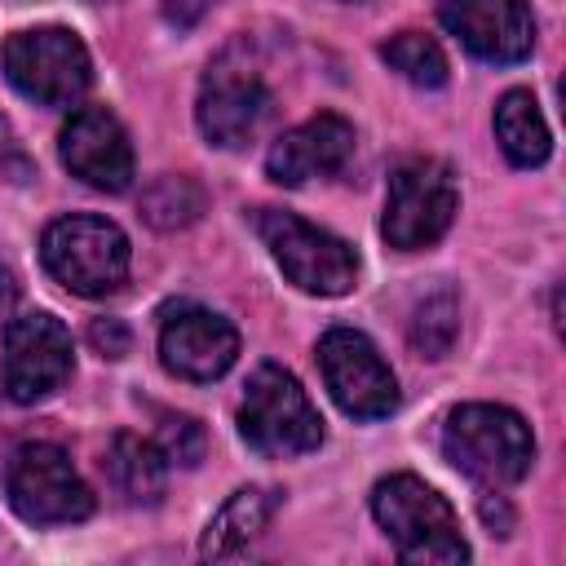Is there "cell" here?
Masks as SVG:
<instances>
[{
    "instance_id": "7",
    "label": "cell",
    "mask_w": 566,
    "mask_h": 566,
    "mask_svg": "<svg viewBox=\"0 0 566 566\" xmlns=\"http://www.w3.org/2000/svg\"><path fill=\"white\" fill-rule=\"evenodd\" d=\"M4 491H9L13 513L22 522H35V526L84 522L93 513V491L75 473L71 455L53 442H22L9 455Z\"/></svg>"
},
{
    "instance_id": "27",
    "label": "cell",
    "mask_w": 566,
    "mask_h": 566,
    "mask_svg": "<svg viewBox=\"0 0 566 566\" xmlns=\"http://www.w3.org/2000/svg\"><path fill=\"white\" fill-rule=\"evenodd\" d=\"M88 4H111V0H88Z\"/></svg>"
},
{
    "instance_id": "24",
    "label": "cell",
    "mask_w": 566,
    "mask_h": 566,
    "mask_svg": "<svg viewBox=\"0 0 566 566\" xmlns=\"http://www.w3.org/2000/svg\"><path fill=\"white\" fill-rule=\"evenodd\" d=\"M212 4H217V0H164V18H168L172 27H195Z\"/></svg>"
},
{
    "instance_id": "11",
    "label": "cell",
    "mask_w": 566,
    "mask_h": 566,
    "mask_svg": "<svg viewBox=\"0 0 566 566\" xmlns=\"http://www.w3.org/2000/svg\"><path fill=\"white\" fill-rule=\"evenodd\" d=\"M159 358L181 380H217L239 358V332L203 305H172L159 323Z\"/></svg>"
},
{
    "instance_id": "13",
    "label": "cell",
    "mask_w": 566,
    "mask_h": 566,
    "mask_svg": "<svg viewBox=\"0 0 566 566\" xmlns=\"http://www.w3.org/2000/svg\"><path fill=\"white\" fill-rule=\"evenodd\" d=\"M438 22L482 62H522L535 49V18L522 0H438Z\"/></svg>"
},
{
    "instance_id": "4",
    "label": "cell",
    "mask_w": 566,
    "mask_h": 566,
    "mask_svg": "<svg viewBox=\"0 0 566 566\" xmlns=\"http://www.w3.org/2000/svg\"><path fill=\"white\" fill-rule=\"evenodd\" d=\"M239 433L261 455H305L323 442V416L305 398L292 371L265 363L252 371L243 407H239Z\"/></svg>"
},
{
    "instance_id": "8",
    "label": "cell",
    "mask_w": 566,
    "mask_h": 566,
    "mask_svg": "<svg viewBox=\"0 0 566 566\" xmlns=\"http://www.w3.org/2000/svg\"><path fill=\"white\" fill-rule=\"evenodd\" d=\"M455 203L460 195H455V177L447 164L407 159L389 177V203H385L380 234L398 252H420L447 234V226L455 221Z\"/></svg>"
},
{
    "instance_id": "23",
    "label": "cell",
    "mask_w": 566,
    "mask_h": 566,
    "mask_svg": "<svg viewBox=\"0 0 566 566\" xmlns=\"http://www.w3.org/2000/svg\"><path fill=\"white\" fill-rule=\"evenodd\" d=\"M88 340H93V349H97L102 358H124V354L133 349V336H128V327H124L119 318H97V323L88 327Z\"/></svg>"
},
{
    "instance_id": "20",
    "label": "cell",
    "mask_w": 566,
    "mask_h": 566,
    "mask_svg": "<svg viewBox=\"0 0 566 566\" xmlns=\"http://www.w3.org/2000/svg\"><path fill=\"white\" fill-rule=\"evenodd\" d=\"M380 57L411 84L420 88H442L447 84V53L424 35V31H398L380 44Z\"/></svg>"
},
{
    "instance_id": "9",
    "label": "cell",
    "mask_w": 566,
    "mask_h": 566,
    "mask_svg": "<svg viewBox=\"0 0 566 566\" xmlns=\"http://www.w3.org/2000/svg\"><path fill=\"white\" fill-rule=\"evenodd\" d=\"M66 376H71V332L44 310L18 314L4 327V345H0V389H4V398L40 402Z\"/></svg>"
},
{
    "instance_id": "21",
    "label": "cell",
    "mask_w": 566,
    "mask_h": 566,
    "mask_svg": "<svg viewBox=\"0 0 566 566\" xmlns=\"http://www.w3.org/2000/svg\"><path fill=\"white\" fill-rule=\"evenodd\" d=\"M407 336H411V345H416L424 358H442V354L455 345V336H460V305H455V296H451L447 287H442V292H429V296L416 305Z\"/></svg>"
},
{
    "instance_id": "14",
    "label": "cell",
    "mask_w": 566,
    "mask_h": 566,
    "mask_svg": "<svg viewBox=\"0 0 566 566\" xmlns=\"http://www.w3.org/2000/svg\"><path fill=\"white\" fill-rule=\"evenodd\" d=\"M62 164L93 190H124L133 181V146L106 106H80L62 128Z\"/></svg>"
},
{
    "instance_id": "12",
    "label": "cell",
    "mask_w": 566,
    "mask_h": 566,
    "mask_svg": "<svg viewBox=\"0 0 566 566\" xmlns=\"http://www.w3.org/2000/svg\"><path fill=\"white\" fill-rule=\"evenodd\" d=\"M270 106V93L261 84V75L248 66V62H234V57H217L199 84V128L212 146H243L261 115Z\"/></svg>"
},
{
    "instance_id": "2",
    "label": "cell",
    "mask_w": 566,
    "mask_h": 566,
    "mask_svg": "<svg viewBox=\"0 0 566 566\" xmlns=\"http://www.w3.org/2000/svg\"><path fill=\"white\" fill-rule=\"evenodd\" d=\"M442 455L482 486H509L531 473L535 438L517 411L495 402H464L442 424Z\"/></svg>"
},
{
    "instance_id": "19",
    "label": "cell",
    "mask_w": 566,
    "mask_h": 566,
    "mask_svg": "<svg viewBox=\"0 0 566 566\" xmlns=\"http://www.w3.org/2000/svg\"><path fill=\"white\" fill-rule=\"evenodd\" d=\"M203 203H208V195H203V186L195 181V177H155L150 186H146V195H142V217L155 226V230H177V226H190V221H199V212H203Z\"/></svg>"
},
{
    "instance_id": "5",
    "label": "cell",
    "mask_w": 566,
    "mask_h": 566,
    "mask_svg": "<svg viewBox=\"0 0 566 566\" xmlns=\"http://www.w3.org/2000/svg\"><path fill=\"white\" fill-rule=\"evenodd\" d=\"M0 71L22 97L40 106H71L93 80L88 49L66 27L13 31L0 49Z\"/></svg>"
},
{
    "instance_id": "6",
    "label": "cell",
    "mask_w": 566,
    "mask_h": 566,
    "mask_svg": "<svg viewBox=\"0 0 566 566\" xmlns=\"http://www.w3.org/2000/svg\"><path fill=\"white\" fill-rule=\"evenodd\" d=\"M256 230L270 248V256L279 261V270L301 287V292H314V296H340L354 287L358 279V256L345 239L301 221L296 212H283V208H261L256 212Z\"/></svg>"
},
{
    "instance_id": "1",
    "label": "cell",
    "mask_w": 566,
    "mask_h": 566,
    "mask_svg": "<svg viewBox=\"0 0 566 566\" xmlns=\"http://www.w3.org/2000/svg\"><path fill=\"white\" fill-rule=\"evenodd\" d=\"M371 513L394 539L402 562L416 566H460L469 562V544L460 535L455 509L416 473H389L371 491Z\"/></svg>"
},
{
    "instance_id": "16",
    "label": "cell",
    "mask_w": 566,
    "mask_h": 566,
    "mask_svg": "<svg viewBox=\"0 0 566 566\" xmlns=\"http://www.w3.org/2000/svg\"><path fill=\"white\" fill-rule=\"evenodd\" d=\"M270 513H274V495H270V491H261V486H239V491L217 509V517L208 522V531H203V539H199V557L221 562V557L243 553V548L265 531Z\"/></svg>"
},
{
    "instance_id": "25",
    "label": "cell",
    "mask_w": 566,
    "mask_h": 566,
    "mask_svg": "<svg viewBox=\"0 0 566 566\" xmlns=\"http://www.w3.org/2000/svg\"><path fill=\"white\" fill-rule=\"evenodd\" d=\"M13 301H18V283H13V274L0 265V314H9Z\"/></svg>"
},
{
    "instance_id": "17",
    "label": "cell",
    "mask_w": 566,
    "mask_h": 566,
    "mask_svg": "<svg viewBox=\"0 0 566 566\" xmlns=\"http://www.w3.org/2000/svg\"><path fill=\"white\" fill-rule=\"evenodd\" d=\"M106 473H111V486L128 504H159L164 478H168V460L159 455L155 442H142L133 433H115L111 451H106Z\"/></svg>"
},
{
    "instance_id": "18",
    "label": "cell",
    "mask_w": 566,
    "mask_h": 566,
    "mask_svg": "<svg viewBox=\"0 0 566 566\" xmlns=\"http://www.w3.org/2000/svg\"><path fill=\"white\" fill-rule=\"evenodd\" d=\"M495 137H500V150L517 168H535L553 150V137H548V124L539 115V102L526 88H513V93L500 97V106H495Z\"/></svg>"
},
{
    "instance_id": "10",
    "label": "cell",
    "mask_w": 566,
    "mask_h": 566,
    "mask_svg": "<svg viewBox=\"0 0 566 566\" xmlns=\"http://www.w3.org/2000/svg\"><path fill=\"white\" fill-rule=\"evenodd\" d=\"M318 367H323V380L345 416L380 420L398 407V380H394L389 363L380 358V349L363 332H354V327L323 332Z\"/></svg>"
},
{
    "instance_id": "3",
    "label": "cell",
    "mask_w": 566,
    "mask_h": 566,
    "mask_svg": "<svg viewBox=\"0 0 566 566\" xmlns=\"http://www.w3.org/2000/svg\"><path fill=\"white\" fill-rule=\"evenodd\" d=\"M44 270L75 296H106L128 279V239L106 217H57L40 239Z\"/></svg>"
},
{
    "instance_id": "26",
    "label": "cell",
    "mask_w": 566,
    "mask_h": 566,
    "mask_svg": "<svg viewBox=\"0 0 566 566\" xmlns=\"http://www.w3.org/2000/svg\"><path fill=\"white\" fill-rule=\"evenodd\" d=\"M9 146H13V133H9V119L0 115V159L9 155Z\"/></svg>"
},
{
    "instance_id": "15",
    "label": "cell",
    "mask_w": 566,
    "mask_h": 566,
    "mask_svg": "<svg viewBox=\"0 0 566 566\" xmlns=\"http://www.w3.org/2000/svg\"><path fill=\"white\" fill-rule=\"evenodd\" d=\"M354 155V128L349 119L323 111L305 124H296L292 133H283L270 155H265V168L279 186H301L310 177H327V172H340Z\"/></svg>"
},
{
    "instance_id": "22",
    "label": "cell",
    "mask_w": 566,
    "mask_h": 566,
    "mask_svg": "<svg viewBox=\"0 0 566 566\" xmlns=\"http://www.w3.org/2000/svg\"><path fill=\"white\" fill-rule=\"evenodd\" d=\"M159 455L168 464H181V469H195L203 460V424L190 420V416H168L159 424V438H155Z\"/></svg>"
}]
</instances>
